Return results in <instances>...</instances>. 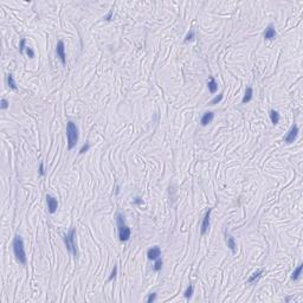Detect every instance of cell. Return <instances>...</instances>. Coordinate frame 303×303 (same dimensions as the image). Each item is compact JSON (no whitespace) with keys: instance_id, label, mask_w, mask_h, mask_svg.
<instances>
[{"instance_id":"6da1fadb","label":"cell","mask_w":303,"mask_h":303,"mask_svg":"<svg viewBox=\"0 0 303 303\" xmlns=\"http://www.w3.org/2000/svg\"><path fill=\"white\" fill-rule=\"evenodd\" d=\"M13 252H14V256L17 258V261L20 263V264H25L26 263V255H25V250H24V242H23V238L17 234L14 238H13Z\"/></svg>"},{"instance_id":"7a4b0ae2","label":"cell","mask_w":303,"mask_h":303,"mask_svg":"<svg viewBox=\"0 0 303 303\" xmlns=\"http://www.w3.org/2000/svg\"><path fill=\"white\" fill-rule=\"evenodd\" d=\"M66 135H68V148L69 150L74 149L78 142V128L76 123L69 121L66 124Z\"/></svg>"},{"instance_id":"3957f363","label":"cell","mask_w":303,"mask_h":303,"mask_svg":"<svg viewBox=\"0 0 303 303\" xmlns=\"http://www.w3.org/2000/svg\"><path fill=\"white\" fill-rule=\"evenodd\" d=\"M116 223H117V227H118V238L121 242H127L129 238H130V234H131V231L130 229L127 226L126 224V220H124V217L118 213L116 215Z\"/></svg>"},{"instance_id":"277c9868","label":"cell","mask_w":303,"mask_h":303,"mask_svg":"<svg viewBox=\"0 0 303 303\" xmlns=\"http://www.w3.org/2000/svg\"><path fill=\"white\" fill-rule=\"evenodd\" d=\"M75 236H76V230H75V229H71V230L69 231V233L64 236V243H65V245H66L68 251H70L75 257H77V256H78V251H77L76 243H75Z\"/></svg>"},{"instance_id":"5b68a950","label":"cell","mask_w":303,"mask_h":303,"mask_svg":"<svg viewBox=\"0 0 303 303\" xmlns=\"http://www.w3.org/2000/svg\"><path fill=\"white\" fill-rule=\"evenodd\" d=\"M56 53H57V57L61 59L62 64L65 65V64H66V56H65V45H64V42H63V40H59V42H58L57 47H56Z\"/></svg>"},{"instance_id":"8992f818","label":"cell","mask_w":303,"mask_h":303,"mask_svg":"<svg viewBox=\"0 0 303 303\" xmlns=\"http://www.w3.org/2000/svg\"><path fill=\"white\" fill-rule=\"evenodd\" d=\"M297 134H299V127H297L296 124L291 126L290 130L288 131V134H287V136H285V142H287V143L294 142V141L296 140V137H297Z\"/></svg>"},{"instance_id":"52a82bcc","label":"cell","mask_w":303,"mask_h":303,"mask_svg":"<svg viewBox=\"0 0 303 303\" xmlns=\"http://www.w3.org/2000/svg\"><path fill=\"white\" fill-rule=\"evenodd\" d=\"M46 202H47V208H49V212L51 214H53L57 208H58V202L56 198L51 197V196H46Z\"/></svg>"},{"instance_id":"ba28073f","label":"cell","mask_w":303,"mask_h":303,"mask_svg":"<svg viewBox=\"0 0 303 303\" xmlns=\"http://www.w3.org/2000/svg\"><path fill=\"white\" fill-rule=\"evenodd\" d=\"M211 212H212V208H210L207 212H206V214H205V217H204V219H202V229H200V233H202V236L208 231V227H210V215H211Z\"/></svg>"},{"instance_id":"9c48e42d","label":"cell","mask_w":303,"mask_h":303,"mask_svg":"<svg viewBox=\"0 0 303 303\" xmlns=\"http://www.w3.org/2000/svg\"><path fill=\"white\" fill-rule=\"evenodd\" d=\"M160 256H161V249L159 246L150 248L147 251V257L149 259H152V261H156L158 258H160Z\"/></svg>"},{"instance_id":"30bf717a","label":"cell","mask_w":303,"mask_h":303,"mask_svg":"<svg viewBox=\"0 0 303 303\" xmlns=\"http://www.w3.org/2000/svg\"><path fill=\"white\" fill-rule=\"evenodd\" d=\"M226 244H227V248L232 251V253H236L237 252V244H236V240L232 236H230L229 233H226Z\"/></svg>"},{"instance_id":"8fae6325","label":"cell","mask_w":303,"mask_h":303,"mask_svg":"<svg viewBox=\"0 0 303 303\" xmlns=\"http://www.w3.org/2000/svg\"><path fill=\"white\" fill-rule=\"evenodd\" d=\"M276 37V30H275V27H274V25H269L268 27H266V30H265V33H264V38L266 39V40H271V39H274Z\"/></svg>"},{"instance_id":"7c38bea8","label":"cell","mask_w":303,"mask_h":303,"mask_svg":"<svg viewBox=\"0 0 303 303\" xmlns=\"http://www.w3.org/2000/svg\"><path fill=\"white\" fill-rule=\"evenodd\" d=\"M213 118H214V114L212 111H207V112H205L202 115L200 123H202V126H207L208 123H211L213 121Z\"/></svg>"},{"instance_id":"4fadbf2b","label":"cell","mask_w":303,"mask_h":303,"mask_svg":"<svg viewBox=\"0 0 303 303\" xmlns=\"http://www.w3.org/2000/svg\"><path fill=\"white\" fill-rule=\"evenodd\" d=\"M207 87H208V90H210L211 94H214L218 90V84H217V82L213 77H210V80L207 82Z\"/></svg>"},{"instance_id":"5bb4252c","label":"cell","mask_w":303,"mask_h":303,"mask_svg":"<svg viewBox=\"0 0 303 303\" xmlns=\"http://www.w3.org/2000/svg\"><path fill=\"white\" fill-rule=\"evenodd\" d=\"M252 95H253V90H252V88H251V87L246 88V90H245V95H244V97H243V100H242V103H248V102H250L251 100H252Z\"/></svg>"},{"instance_id":"9a60e30c","label":"cell","mask_w":303,"mask_h":303,"mask_svg":"<svg viewBox=\"0 0 303 303\" xmlns=\"http://www.w3.org/2000/svg\"><path fill=\"white\" fill-rule=\"evenodd\" d=\"M263 272H264V270H263V269H261V270H258V271L253 272V274H252V275L249 277L248 282H249V283H255V282H256V281H257V280H258V278L262 276V274H263Z\"/></svg>"},{"instance_id":"2e32d148","label":"cell","mask_w":303,"mask_h":303,"mask_svg":"<svg viewBox=\"0 0 303 303\" xmlns=\"http://www.w3.org/2000/svg\"><path fill=\"white\" fill-rule=\"evenodd\" d=\"M270 118L274 124H277L280 122V114L276 110H270Z\"/></svg>"},{"instance_id":"e0dca14e","label":"cell","mask_w":303,"mask_h":303,"mask_svg":"<svg viewBox=\"0 0 303 303\" xmlns=\"http://www.w3.org/2000/svg\"><path fill=\"white\" fill-rule=\"evenodd\" d=\"M302 268H303L302 264H300V265L296 268V270H295V271L293 272V275H291V280H294V281H297V280L300 278V276H301V272H302Z\"/></svg>"},{"instance_id":"ac0fdd59","label":"cell","mask_w":303,"mask_h":303,"mask_svg":"<svg viewBox=\"0 0 303 303\" xmlns=\"http://www.w3.org/2000/svg\"><path fill=\"white\" fill-rule=\"evenodd\" d=\"M7 84H8V87H9L12 90H17V84H15L14 78H13V76H12L11 74L7 75Z\"/></svg>"},{"instance_id":"d6986e66","label":"cell","mask_w":303,"mask_h":303,"mask_svg":"<svg viewBox=\"0 0 303 303\" xmlns=\"http://www.w3.org/2000/svg\"><path fill=\"white\" fill-rule=\"evenodd\" d=\"M193 285H190L187 289H186V291L184 293V296H185V299H187V300H190L191 297H192V295H193Z\"/></svg>"},{"instance_id":"ffe728a7","label":"cell","mask_w":303,"mask_h":303,"mask_svg":"<svg viewBox=\"0 0 303 303\" xmlns=\"http://www.w3.org/2000/svg\"><path fill=\"white\" fill-rule=\"evenodd\" d=\"M194 36H196L194 31H193V30H191V31H190V32L187 33L186 38H185V43H187V42H191V40H193V39H194Z\"/></svg>"},{"instance_id":"44dd1931","label":"cell","mask_w":303,"mask_h":303,"mask_svg":"<svg viewBox=\"0 0 303 303\" xmlns=\"http://www.w3.org/2000/svg\"><path fill=\"white\" fill-rule=\"evenodd\" d=\"M161 268H162V261H161L160 258H158L156 262H155V264H154V270H155V271H159V270H161Z\"/></svg>"},{"instance_id":"7402d4cb","label":"cell","mask_w":303,"mask_h":303,"mask_svg":"<svg viewBox=\"0 0 303 303\" xmlns=\"http://www.w3.org/2000/svg\"><path fill=\"white\" fill-rule=\"evenodd\" d=\"M223 97H224V94H223V93H220L218 96H215V97L211 101V104H217V103H219V102L223 100Z\"/></svg>"},{"instance_id":"603a6c76","label":"cell","mask_w":303,"mask_h":303,"mask_svg":"<svg viewBox=\"0 0 303 303\" xmlns=\"http://www.w3.org/2000/svg\"><path fill=\"white\" fill-rule=\"evenodd\" d=\"M155 299H156V293H152V294H149V296L147 297V302L153 303L155 301Z\"/></svg>"},{"instance_id":"cb8c5ba5","label":"cell","mask_w":303,"mask_h":303,"mask_svg":"<svg viewBox=\"0 0 303 303\" xmlns=\"http://www.w3.org/2000/svg\"><path fill=\"white\" fill-rule=\"evenodd\" d=\"M116 275H117V266H114V269H112V271H111V275H110V277L108 278V281H112V280L116 277Z\"/></svg>"},{"instance_id":"d4e9b609","label":"cell","mask_w":303,"mask_h":303,"mask_svg":"<svg viewBox=\"0 0 303 303\" xmlns=\"http://www.w3.org/2000/svg\"><path fill=\"white\" fill-rule=\"evenodd\" d=\"M25 43H26V39H25V38H23V39L20 40V46H19V50H20V52H21V53H23V52H24V50L26 49Z\"/></svg>"},{"instance_id":"484cf974","label":"cell","mask_w":303,"mask_h":303,"mask_svg":"<svg viewBox=\"0 0 303 303\" xmlns=\"http://www.w3.org/2000/svg\"><path fill=\"white\" fill-rule=\"evenodd\" d=\"M89 148H90V145H89V143H85V145H83V146H82V148H81L80 153H81V154H84L85 152H88V150H89Z\"/></svg>"},{"instance_id":"4316f807","label":"cell","mask_w":303,"mask_h":303,"mask_svg":"<svg viewBox=\"0 0 303 303\" xmlns=\"http://www.w3.org/2000/svg\"><path fill=\"white\" fill-rule=\"evenodd\" d=\"M26 53H27V56H28L30 58H33V57H34V51H33L31 47H28V46H26Z\"/></svg>"},{"instance_id":"83f0119b","label":"cell","mask_w":303,"mask_h":303,"mask_svg":"<svg viewBox=\"0 0 303 303\" xmlns=\"http://www.w3.org/2000/svg\"><path fill=\"white\" fill-rule=\"evenodd\" d=\"M8 104H9V103H8L7 100L2 99V100H1V105H0V108H1V109H7V108H8Z\"/></svg>"},{"instance_id":"f1b7e54d","label":"cell","mask_w":303,"mask_h":303,"mask_svg":"<svg viewBox=\"0 0 303 303\" xmlns=\"http://www.w3.org/2000/svg\"><path fill=\"white\" fill-rule=\"evenodd\" d=\"M39 174H40V175H44V174H45V172H44V164H43V162H40V165H39Z\"/></svg>"},{"instance_id":"f546056e","label":"cell","mask_w":303,"mask_h":303,"mask_svg":"<svg viewBox=\"0 0 303 303\" xmlns=\"http://www.w3.org/2000/svg\"><path fill=\"white\" fill-rule=\"evenodd\" d=\"M134 202H135L136 205H141V204H142V199H140V198H135Z\"/></svg>"},{"instance_id":"4dcf8cb0","label":"cell","mask_w":303,"mask_h":303,"mask_svg":"<svg viewBox=\"0 0 303 303\" xmlns=\"http://www.w3.org/2000/svg\"><path fill=\"white\" fill-rule=\"evenodd\" d=\"M111 15H112V11H110V12H109V13H108V15H107V17H105V18H104V19H105V20H110V18H111Z\"/></svg>"}]
</instances>
